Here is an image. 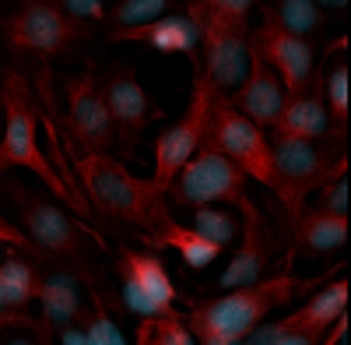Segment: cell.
<instances>
[{"label":"cell","instance_id":"6da1fadb","mask_svg":"<svg viewBox=\"0 0 351 345\" xmlns=\"http://www.w3.org/2000/svg\"><path fill=\"white\" fill-rule=\"evenodd\" d=\"M334 271L316 275V278H299L291 271H278L274 278H256L246 285H236L218 300H190L186 307V324L193 331V342L204 345H239L253 324H260L271 310L295 303L299 296L313 293L319 282H327Z\"/></svg>","mask_w":351,"mask_h":345},{"label":"cell","instance_id":"d4e9b609","mask_svg":"<svg viewBox=\"0 0 351 345\" xmlns=\"http://www.w3.org/2000/svg\"><path fill=\"white\" fill-rule=\"evenodd\" d=\"M137 345H193V331L180 313H158V318H141Z\"/></svg>","mask_w":351,"mask_h":345},{"label":"cell","instance_id":"7a4b0ae2","mask_svg":"<svg viewBox=\"0 0 351 345\" xmlns=\"http://www.w3.org/2000/svg\"><path fill=\"white\" fill-rule=\"evenodd\" d=\"M0 92H4V127H0V172L4 169H28L53 190V197L67 201L71 208L88 215V197L74 194L71 183L56 172L43 148H39V106L36 96L28 89V81L21 71L8 67L0 78Z\"/></svg>","mask_w":351,"mask_h":345},{"label":"cell","instance_id":"d590c367","mask_svg":"<svg viewBox=\"0 0 351 345\" xmlns=\"http://www.w3.org/2000/svg\"><path fill=\"white\" fill-rule=\"evenodd\" d=\"M316 4L324 8V11H344V8H348V0H316Z\"/></svg>","mask_w":351,"mask_h":345},{"label":"cell","instance_id":"836d02e7","mask_svg":"<svg viewBox=\"0 0 351 345\" xmlns=\"http://www.w3.org/2000/svg\"><path fill=\"white\" fill-rule=\"evenodd\" d=\"M0 243H8V247H28L25 233H21L18 225H11L4 215H0Z\"/></svg>","mask_w":351,"mask_h":345},{"label":"cell","instance_id":"44dd1931","mask_svg":"<svg viewBox=\"0 0 351 345\" xmlns=\"http://www.w3.org/2000/svg\"><path fill=\"white\" fill-rule=\"evenodd\" d=\"M144 243H148L152 250H176L186 261V268H208L221 254L218 243L200 236L193 225H180L172 215H165L158 229H148V233H144Z\"/></svg>","mask_w":351,"mask_h":345},{"label":"cell","instance_id":"7c38bea8","mask_svg":"<svg viewBox=\"0 0 351 345\" xmlns=\"http://www.w3.org/2000/svg\"><path fill=\"white\" fill-rule=\"evenodd\" d=\"M116 271H120L123 282V303L134 318H158L180 300V289H176V282L158 254L120 247Z\"/></svg>","mask_w":351,"mask_h":345},{"label":"cell","instance_id":"4fadbf2b","mask_svg":"<svg viewBox=\"0 0 351 345\" xmlns=\"http://www.w3.org/2000/svg\"><path fill=\"white\" fill-rule=\"evenodd\" d=\"M250 49H253L267 67L278 71V78H281V85H285V92L299 89V85L313 74V67H316L313 43H309V39H299V36H291V32H285V28L278 25V18H274L271 8L260 11V28H253Z\"/></svg>","mask_w":351,"mask_h":345},{"label":"cell","instance_id":"4316f807","mask_svg":"<svg viewBox=\"0 0 351 345\" xmlns=\"http://www.w3.org/2000/svg\"><path fill=\"white\" fill-rule=\"evenodd\" d=\"M197 212H193V229L200 236H208L211 243H218L221 250L236 240V233H239V222H236V215L232 212H225V208H215V205H193Z\"/></svg>","mask_w":351,"mask_h":345},{"label":"cell","instance_id":"8fae6325","mask_svg":"<svg viewBox=\"0 0 351 345\" xmlns=\"http://www.w3.org/2000/svg\"><path fill=\"white\" fill-rule=\"evenodd\" d=\"M102 96H106V106H109L112 137H116V145H120V152L130 159L137 152L141 134L155 120H162L165 113L148 96V89H144L141 78H137V67H130V64H112L109 67V74L102 81Z\"/></svg>","mask_w":351,"mask_h":345},{"label":"cell","instance_id":"52a82bcc","mask_svg":"<svg viewBox=\"0 0 351 345\" xmlns=\"http://www.w3.org/2000/svg\"><path fill=\"white\" fill-rule=\"evenodd\" d=\"M0 32H4L11 53L49 64L53 56L67 53L84 36V28L56 8V0H21V8L4 21Z\"/></svg>","mask_w":351,"mask_h":345},{"label":"cell","instance_id":"9c48e42d","mask_svg":"<svg viewBox=\"0 0 351 345\" xmlns=\"http://www.w3.org/2000/svg\"><path fill=\"white\" fill-rule=\"evenodd\" d=\"M11 205L18 208V219L28 233V243L43 254H64V257H81L84 240H92L95 247H106V240L95 233L92 225H77L56 201H46L43 194L28 190L21 183H8Z\"/></svg>","mask_w":351,"mask_h":345},{"label":"cell","instance_id":"d6986e66","mask_svg":"<svg viewBox=\"0 0 351 345\" xmlns=\"http://www.w3.org/2000/svg\"><path fill=\"white\" fill-rule=\"evenodd\" d=\"M288 240L291 250L306 254H334L348 240V215H334L324 208H299L295 215H288Z\"/></svg>","mask_w":351,"mask_h":345},{"label":"cell","instance_id":"9a60e30c","mask_svg":"<svg viewBox=\"0 0 351 345\" xmlns=\"http://www.w3.org/2000/svg\"><path fill=\"white\" fill-rule=\"evenodd\" d=\"M324 67H313V74L285 96V106L274 120L278 137H302V141H319L330 131L327 120V102H324Z\"/></svg>","mask_w":351,"mask_h":345},{"label":"cell","instance_id":"8992f818","mask_svg":"<svg viewBox=\"0 0 351 345\" xmlns=\"http://www.w3.org/2000/svg\"><path fill=\"white\" fill-rule=\"evenodd\" d=\"M190 21L200 28V56L197 67L211 81L215 92L239 89L250 64V28L243 18H225L190 4Z\"/></svg>","mask_w":351,"mask_h":345},{"label":"cell","instance_id":"5bb4252c","mask_svg":"<svg viewBox=\"0 0 351 345\" xmlns=\"http://www.w3.org/2000/svg\"><path fill=\"white\" fill-rule=\"evenodd\" d=\"M67 124L84 152H109L116 145L109 106H106L102 85L95 81L92 67L67 78Z\"/></svg>","mask_w":351,"mask_h":345},{"label":"cell","instance_id":"7402d4cb","mask_svg":"<svg viewBox=\"0 0 351 345\" xmlns=\"http://www.w3.org/2000/svg\"><path fill=\"white\" fill-rule=\"evenodd\" d=\"M344 310H348V282L337 278V282L324 285L316 296H309L295 313H288L285 324L302 331L309 342H319V338L327 335V328L334 324V318H337V313H344Z\"/></svg>","mask_w":351,"mask_h":345},{"label":"cell","instance_id":"277c9868","mask_svg":"<svg viewBox=\"0 0 351 345\" xmlns=\"http://www.w3.org/2000/svg\"><path fill=\"white\" fill-rule=\"evenodd\" d=\"M250 177L232 162L208 134L200 141V148L186 159V166L172 177L169 183V197L180 208H193V205H232L239 208L243 219H256L263 215L256 208V201L250 197Z\"/></svg>","mask_w":351,"mask_h":345},{"label":"cell","instance_id":"2e32d148","mask_svg":"<svg viewBox=\"0 0 351 345\" xmlns=\"http://www.w3.org/2000/svg\"><path fill=\"white\" fill-rule=\"evenodd\" d=\"M285 85L278 78L274 67H267L260 56L250 49V64H246V78L239 81L236 96H232V106L256 124V127H274L278 113L285 106Z\"/></svg>","mask_w":351,"mask_h":345},{"label":"cell","instance_id":"4dcf8cb0","mask_svg":"<svg viewBox=\"0 0 351 345\" xmlns=\"http://www.w3.org/2000/svg\"><path fill=\"white\" fill-rule=\"evenodd\" d=\"M319 197H316V208L324 212H334V215H348V172H334V177L327 183L316 187Z\"/></svg>","mask_w":351,"mask_h":345},{"label":"cell","instance_id":"e0dca14e","mask_svg":"<svg viewBox=\"0 0 351 345\" xmlns=\"http://www.w3.org/2000/svg\"><path fill=\"white\" fill-rule=\"evenodd\" d=\"M278 254V233L271 229V222L256 215V219H246V233H243V243L239 250L232 254L228 268L221 271L218 285L221 289H236V285H246V282H256L267 265L274 261Z\"/></svg>","mask_w":351,"mask_h":345},{"label":"cell","instance_id":"3957f363","mask_svg":"<svg viewBox=\"0 0 351 345\" xmlns=\"http://www.w3.org/2000/svg\"><path fill=\"white\" fill-rule=\"evenodd\" d=\"M77 177L84 180L88 205H95L102 215L134 225L141 233L158 229L169 215L165 208V190L155 180H141L134 172L116 162L109 152H88L77 162Z\"/></svg>","mask_w":351,"mask_h":345},{"label":"cell","instance_id":"30bf717a","mask_svg":"<svg viewBox=\"0 0 351 345\" xmlns=\"http://www.w3.org/2000/svg\"><path fill=\"white\" fill-rule=\"evenodd\" d=\"M211 99H215L211 81L204 78V71L197 67V71H193V92H190V102H186V109H183V117L155 137V172H152V180H155L162 190H169L172 177H176V172L186 166V159L200 148V141L208 137Z\"/></svg>","mask_w":351,"mask_h":345},{"label":"cell","instance_id":"83f0119b","mask_svg":"<svg viewBox=\"0 0 351 345\" xmlns=\"http://www.w3.org/2000/svg\"><path fill=\"white\" fill-rule=\"evenodd\" d=\"M81 328H84V338L88 345H123V331L120 324H116L109 318V310H106V300L95 293V303L92 310H81Z\"/></svg>","mask_w":351,"mask_h":345},{"label":"cell","instance_id":"1f68e13d","mask_svg":"<svg viewBox=\"0 0 351 345\" xmlns=\"http://www.w3.org/2000/svg\"><path fill=\"white\" fill-rule=\"evenodd\" d=\"M56 8L74 21H106V0H56Z\"/></svg>","mask_w":351,"mask_h":345},{"label":"cell","instance_id":"cb8c5ba5","mask_svg":"<svg viewBox=\"0 0 351 345\" xmlns=\"http://www.w3.org/2000/svg\"><path fill=\"white\" fill-rule=\"evenodd\" d=\"M271 11L285 32L299 36V39H316L327 28V11L316 0H278V8Z\"/></svg>","mask_w":351,"mask_h":345},{"label":"cell","instance_id":"ffe728a7","mask_svg":"<svg viewBox=\"0 0 351 345\" xmlns=\"http://www.w3.org/2000/svg\"><path fill=\"white\" fill-rule=\"evenodd\" d=\"M36 300H39V307H43L39 324H43L46 338L56 335L60 328H67V324H74V321H81V310H84V307H81V289H77V278H74L71 271L43 275Z\"/></svg>","mask_w":351,"mask_h":345},{"label":"cell","instance_id":"e575fe53","mask_svg":"<svg viewBox=\"0 0 351 345\" xmlns=\"http://www.w3.org/2000/svg\"><path fill=\"white\" fill-rule=\"evenodd\" d=\"M330 328H334V331H330V335H324L319 342H327V345H341V342H344V335H348V310H344V313H337Z\"/></svg>","mask_w":351,"mask_h":345},{"label":"cell","instance_id":"d6a6232c","mask_svg":"<svg viewBox=\"0 0 351 345\" xmlns=\"http://www.w3.org/2000/svg\"><path fill=\"white\" fill-rule=\"evenodd\" d=\"M190 4L204 8V11H215V14H225V18H250V8L256 0H190Z\"/></svg>","mask_w":351,"mask_h":345},{"label":"cell","instance_id":"ba28073f","mask_svg":"<svg viewBox=\"0 0 351 345\" xmlns=\"http://www.w3.org/2000/svg\"><path fill=\"white\" fill-rule=\"evenodd\" d=\"M271 155H274L278 180H281L278 201L285 208V219L295 215L319 183H327L334 172L348 169L344 152L334 155V148H324L316 141H302V137H278L271 145Z\"/></svg>","mask_w":351,"mask_h":345},{"label":"cell","instance_id":"f546056e","mask_svg":"<svg viewBox=\"0 0 351 345\" xmlns=\"http://www.w3.org/2000/svg\"><path fill=\"white\" fill-rule=\"evenodd\" d=\"M243 342H250V345H313L302 331H295L291 324H285V321H278V324H253L250 331H246V338Z\"/></svg>","mask_w":351,"mask_h":345},{"label":"cell","instance_id":"74e56055","mask_svg":"<svg viewBox=\"0 0 351 345\" xmlns=\"http://www.w3.org/2000/svg\"><path fill=\"white\" fill-rule=\"evenodd\" d=\"M4 247H8V243H4ZM4 247H0V257H4Z\"/></svg>","mask_w":351,"mask_h":345},{"label":"cell","instance_id":"f1b7e54d","mask_svg":"<svg viewBox=\"0 0 351 345\" xmlns=\"http://www.w3.org/2000/svg\"><path fill=\"white\" fill-rule=\"evenodd\" d=\"M172 0H120V4L112 8V25L116 28H130V25H144V21H155L162 14H169Z\"/></svg>","mask_w":351,"mask_h":345},{"label":"cell","instance_id":"5b68a950","mask_svg":"<svg viewBox=\"0 0 351 345\" xmlns=\"http://www.w3.org/2000/svg\"><path fill=\"white\" fill-rule=\"evenodd\" d=\"M208 134L215 137V145L236 162L250 180H256L260 187H267L278 197L281 180H278V169H274L267 134H263V127H256L246 113H239L236 106H232V99H225V92H215V99H211Z\"/></svg>","mask_w":351,"mask_h":345},{"label":"cell","instance_id":"603a6c76","mask_svg":"<svg viewBox=\"0 0 351 345\" xmlns=\"http://www.w3.org/2000/svg\"><path fill=\"white\" fill-rule=\"evenodd\" d=\"M39 268L32 261H25L18 247H8L0 257V296L11 310H25L28 303H36L39 296Z\"/></svg>","mask_w":351,"mask_h":345},{"label":"cell","instance_id":"ac0fdd59","mask_svg":"<svg viewBox=\"0 0 351 345\" xmlns=\"http://www.w3.org/2000/svg\"><path fill=\"white\" fill-rule=\"evenodd\" d=\"M109 43H144L158 53H197L200 49V28L190 21V14H162L155 21L112 28Z\"/></svg>","mask_w":351,"mask_h":345},{"label":"cell","instance_id":"8d00e7d4","mask_svg":"<svg viewBox=\"0 0 351 345\" xmlns=\"http://www.w3.org/2000/svg\"><path fill=\"white\" fill-rule=\"evenodd\" d=\"M0 127H4V92H0Z\"/></svg>","mask_w":351,"mask_h":345},{"label":"cell","instance_id":"484cf974","mask_svg":"<svg viewBox=\"0 0 351 345\" xmlns=\"http://www.w3.org/2000/svg\"><path fill=\"white\" fill-rule=\"evenodd\" d=\"M324 102H327V120H334V137L344 145V137H348V64H337L330 74H324Z\"/></svg>","mask_w":351,"mask_h":345}]
</instances>
